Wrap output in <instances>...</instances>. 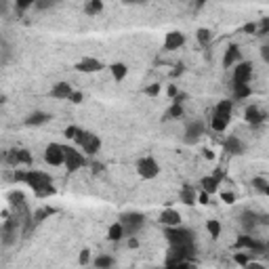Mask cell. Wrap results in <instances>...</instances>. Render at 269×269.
Masks as SVG:
<instances>
[{
	"mask_svg": "<svg viewBox=\"0 0 269 269\" xmlns=\"http://www.w3.org/2000/svg\"><path fill=\"white\" fill-rule=\"evenodd\" d=\"M26 185H30L34 194L40 196V198H46V196H53L55 194V187H53V177L51 174H46L42 170H26Z\"/></svg>",
	"mask_w": 269,
	"mask_h": 269,
	"instance_id": "cell-1",
	"label": "cell"
},
{
	"mask_svg": "<svg viewBox=\"0 0 269 269\" xmlns=\"http://www.w3.org/2000/svg\"><path fill=\"white\" fill-rule=\"evenodd\" d=\"M231 110H233V103L229 99H223L217 103V108L213 112V118H210V126H213L215 133H223L225 128L231 122Z\"/></svg>",
	"mask_w": 269,
	"mask_h": 269,
	"instance_id": "cell-2",
	"label": "cell"
},
{
	"mask_svg": "<svg viewBox=\"0 0 269 269\" xmlns=\"http://www.w3.org/2000/svg\"><path fill=\"white\" fill-rule=\"evenodd\" d=\"M166 229V238L170 246H177V248H194V231L187 229V227H164Z\"/></svg>",
	"mask_w": 269,
	"mask_h": 269,
	"instance_id": "cell-3",
	"label": "cell"
},
{
	"mask_svg": "<svg viewBox=\"0 0 269 269\" xmlns=\"http://www.w3.org/2000/svg\"><path fill=\"white\" fill-rule=\"evenodd\" d=\"M118 221L124 225V231H126V238L131 236H137L139 231L143 229L145 225V215L143 213H137V210H126L118 217Z\"/></svg>",
	"mask_w": 269,
	"mask_h": 269,
	"instance_id": "cell-4",
	"label": "cell"
},
{
	"mask_svg": "<svg viewBox=\"0 0 269 269\" xmlns=\"http://www.w3.org/2000/svg\"><path fill=\"white\" fill-rule=\"evenodd\" d=\"M240 225L244 229V233H252L259 225H269V215L256 213V210H242L240 215Z\"/></svg>",
	"mask_w": 269,
	"mask_h": 269,
	"instance_id": "cell-5",
	"label": "cell"
},
{
	"mask_svg": "<svg viewBox=\"0 0 269 269\" xmlns=\"http://www.w3.org/2000/svg\"><path fill=\"white\" fill-rule=\"evenodd\" d=\"M74 141L78 143V147L82 149L86 156H95L97 151L101 149V139H99L97 135L88 133V131H82V128H80V131H78V135H76V139H74Z\"/></svg>",
	"mask_w": 269,
	"mask_h": 269,
	"instance_id": "cell-6",
	"label": "cell"
},
{
	"mask_svg": "<svg viewBox=\"0 0 269 269\" xmlns=\"http://www.w3.org/2000/svg\"><path fill=\"white\" fill-rule=\"evenodd\" d=\"M135 168H137V174H139L141 179H156L158 174H160V164H158V160H156V158H151V156L139 158Z\"/></svg>",
	"mask_w": 269,
	"mask_h": 269,
	"instance_id": "cell-7",
	"label": "cell"
},
{
	"mask_svg": "<svg viewBox=\"0 0 269 269\" xmlns=\"http://www.w3.org/2000/svg\"><path fill=\"white\" fill-rule=\"evenodd\" d=\"M44 162L51 166H63L65 164V145L49 143L44 147Z\"/></svg>",
	"mask_w": 269,
	"mask_h": 269,
	"instance_id": "cell-8",
	"label": "cell"
},
{
	"mask_svg": "<svg viewBox=\"0 0 269 269\" xmlns=\"http://www.w3.org/2000/svg\"><path fill=\"white\" fill-rule=\"evenodd\" d=\"M231 80L233 84H248L252 80V63L250 61H240L231 67Z\"/></svg>",
	"mask_w": 269,
	"mask_h": 269,
	"instance_id": "cell-9",
	"label": "cell"
},
{
	"mask_svg": "<svg viewBox=\"0 0 269 269\" xmlns=\"http://www.w3.org/2000/svg\"><path fill=\"white\" fill-rule=\"evenodd\" d=\"M15 240H17V221L5 217L3 227H0V242H3L5 248H9L15 244Z\"/></svg>",
	"mask_w": 269,
	"mask_h": 269,
	"instance_id": "cell-10",
	"label": "cell"
},
{
	"mask_svg": "<svg viewBox=\"0 0 269 269\" xmlns=\"http://www.w3.org/2000/svg\"><path fill=\"white\" fill-rule=\"evenodd\" d=\"M86 154H82V151H78L74 147H65V168L67 172H76L78 168H82L86 164Z\"/></svg>",
	"mask_w": 269,
	"mask_h": 269,
	"instance_id": "cell-11",
	"label": "cell"
},
{
	"mask_svg": "<svg viewBox=\"0 0 269 269\" xmlns=\"http://www.w3.org/2000/svg\"><path fill=\"white\" fill-rule=\"evenodd\" d=\"M204 122L202 120H190L185 124V133H183V141L187 145H194L198 143V139H200L204 135Z\"/></svg>",
	"mask_w": 269,
	"mask_h": 269,
	"instance_id": "cell-12",
	"label": "cell"
},
{
	"mask_svg": "<svg viewBox=\"0 0 269 269\" xmlns=\"http://www.w3.org/2000/svg\"><path fill=\"white\" fill-rule=\"evenodd\" d=\"M7 164L15 166V168H19L21 164L30 166L32 164V154H30L28 149H11L9 154H7Z\"/></svg>",
	"mask_w": 269,
	"mask_h": 269,
	"instance_id": "cell-13",
	"label": "cell"
},
{
	"mask_svg": "<svg viewBox=\"0 0 269 269\" xmlns=\"http://www.w3.org/2000/svg\"><path fill=\"white\" fill-rule=\"evenodd\" d=\"M265 118H267V114L259 108V105H248V108L244 110V120H246V124H250V126L263 124Z\"/></svg>",
	"mask_w": 269,
	"mask_h": 269,
	"instance_id": "cell-14",
	"label": "cell"
},
{
	"mask_svg": "<svg viewBox=\"0 0 269 269\" xmlns=\"http://www.w3.org/2000/svg\"><path fill=\"white\" fill-rule=\"evenodd\" d=\"M105 65H103V61H99V59H95V57H84V59H80L78 63H76V69L78 72H84V74H95V72H101Z\"/></svg>",
	"mask_w": 269,
	"mask_h": 269,
	"instance_id": "cell-15",
	"label": "cell"
},
{
	"mask_svg": "<svg viewBox=\"0 0 269 269\" xmlns=\"http://www.w3.org/2000/svg\"><path fill=\"white\" fill-rule=\"evenodd\" d=\"M242 61V51H240V46L238 44H229L227 49H225V55H223V67L225 69H231L236 63Z\"/></svg>",
	"mask_w": 269,
	"mask_h": 269,
	"instance_id": "cell-16",
	"label": "cell"
},
{
	"mask_svg": "<svg viewBox=\"0 0 269 269\" xmlns=\"http://www.w3.org/2000/svg\"><path fill=\"white\" fill-rule=\"evenodd\" d=\"M160 223L164 227H177V225H181V213L174 208H164L160 213Z\"/></svg>",
	"mask_w": 269,
	"mask_h": 269,
	"instance_id": "cell-17",
	"label": "cell"
},
{
	"mask_svg": "<svg viewBox=\"0 0 269 269\" xmlns=\"http://www.w3.org/2000/svg\"><path fill=\"white\" fill-rule=\"evenodd\" d=\"M223 147H225V151H229L231 156H242L244 151H246V145H244V143H242V139L236 137V135H229V137L225 139Z\"/></svg>",
	"mask_w": 269,
	"mask_h": 269,
	"instance_id": "cell-18",
	"label": "cell"
},
{
	"mask_svg": "<svg viewBox=\"0 0 269 269\" xmlns=\"http://www.w3.org/2000/svg\"><path fill=\"white\" fill-rule=\"evenodd\" d=\"M183 44H185V36L181 32L172 30V32L166 34V38H164V49L166 51H177V49H181Z\"/></svg>",
	"mask_w": 269,
	"mask_h": 269,
	"instance_id": "cell-19",
	"label": "cell"
},
{
	"mask_svg": "<svg viewBox=\"0 0 269 269\" xmlns=\"http://www.w3.org/2000/svg\"><path fill=\"white\" fill-rule=\"evenodd\" d=\"M200 185H202V190L206 192V194H217L219 192V185H221V172H215V174H208V177H202V181H200Z\"/></svg>",
	"mask_w": 269,
	"mask_h": 269,
	"instance_id": "cell-20",
	"label": "cell"
},
{
	"mask_svg": "<svg viewBox=\"0 0 269 269\" xmlns=\"http://www.w3.org/2000/svg\"><path fill=\"white\" fill-rule=\"evenodd\" d=\"M53 120V116L49 114V112H32V114H28V118H26V124L28 126H42V124H46V122H51Z\"/></svg>",
	"mask_w": 269,
	"mask_h": 269,
	"instance_id": "cell-21",
	"label": "cell"
},
{
	"mask_svg": "<svg viewBox=\"0 0 269 269\" xmlns=\"http://www.w3.org/2000/svg\"><path fill=\"white\" fill-rule=\"evenodd\" d=\"M74 93V88L69 86L67 82H57V84H53V88H51V97L53 99H69V95Z\"/></svg>",
	"mask_w": 269,
	"mask_h": 269,
	"instance_id": "cell-22",
	"label": "cell"
},
{
	"mask_svg": "<svg viewBox=\"0 0 269 269\" xmlns=\"http://www.w3.org/2000/svg\"><path fill=\"white\" fill-rule=\"evenodd\" d=\"M126 238V231H124V225L120 223V221H116V223H112L108 227V240L110 242H120Z\"/></svg>",
	"mask_w": 269,
	"mask_h": 269,
	"instance_id": "cell-23",
	"label": "cell"
},
{
	"mask_svg": "<svg viewBox=\"0 0 269 269\" xmlns=\"http://www.w3.org/2000/svg\"><path fill=\"white\" fill-rule=\"evenodd\" d=\"M114 265H116V259L108 252H101V254H97L95 259H93V267H97V269H110Z\"/></svg>",
	"mask_w": 269,
	"mask_h": 269,
	"instance_id": "cell-24",
	"label": "cell"
},
{
	"mask_svg": "<svg viewBox=\"0 0 269 269\" xmlns=\"http://www.w3.org/2000/svg\"><path fill=\"white\" fill-rule=\"evenodd\" d=\"M183 114H185L183 103H174V101H172V105L164 112V120H177V118H181Z\"/></svg>",
	"mask_w": 269,
	"mask_h": 269,
	"instance_id": "cell-25",
	"label": "cell"
},
{
	"mask_svg": "<svg viewBox=\"0 0 269 269\" xmlns=\"http://www.w3.org/2000/svg\"><path fill=\"white\" fill-rule=\"evenodd\" d=\"M110 69H112V78L116 80V82H122V80L126 78V74H128V67L124 63H112Z\"/></svg>",
	"mask_w": 269,
	"mask_h": 269,
	"instance_id": "cell-26",
	"label": "cell"
},
{
	"mask_svg": "<svg viewBox=\"0 0 269 269\" xmlns=\"http://www.w3.org/2000/svg\"><path fill=\"white\" fill-rule=\"evenodd\" d=\"M101 11H103V0H88V3L84 5V13L88 17L101 15Z\"/></svg>",
	"mask_w": 269,
	"mask_h": 269,
	"instance_id": "cell-27",
	"label": "cell"
},
{
	"mask_svg": "<svg viewBox=\"0 0 269 269\" xmlns=\"http://www.w3.org/2000/svg\"><path fill=\"white\" fill-rule=\"evenodd\" d=\"M233 95L236 99H248L252 95V88L250 84H233Z\"/></svg>",
	"mask_w": 269,
	"mask_h": 269,
	"instance_id": "cell-28",
	"label": "cell"
},
{
	"mask_svg": "<svg viewBox=\"0 0 269 269\" xmlns=\"http://www.w3.org/2000/svg\"><path fill=\"white\" fill-rule=\"evenodd\" d=\"M179 198H181V202H183V204H187V206H194V204L198 202V196L190 190V187H183L181 194H179Z\"/></svg>",
	"mask_w": 269,
	"mask_h": 269,
	"instance_id": "cell-29",
	"label": "cell"
},
{
	"mask_svg": "<svg viewBox=\"0 0 269 269\" xmlns=\"http://www.w3.org/2000/svg\"><path fill=\"white\" fill-rule=\"evenodd\" d=\"M206 231L210 233V238H219L221 231H223V227H221V223L217 219H208L206 221Z\"/></svg>",
	"mask_w": 269,
	"mask_h": 269,
	"instance_id": "cell-30",
	"label": "cell"
},
{
	"mask_svg": "<svg viewBox=\"0 0 269 269\" xmlns=\"http://www.w3.org/2000/svg\"><path fill=\"white\" fill-rule=\"evenodd\" d=\"M196 38H198V42H200L202 46H208L210 40H213V32H210L208 28H200L196 32Z\"/></svg>",
	"mask_w": 269,
	"mask_h": 269,
	"instance_id": "cell-31",
	"label": "cell"
},
{
	"mask_svg": "<svg viewBox=\"0 0 269 269\" xmlns=\"http://www.w3.org/2000/svg\"><path fill=\"white\" fill-rule=\"evenodd\" d=\"M53 213H55V210L49 208V206H46V208H38L36 213H34V223H42V221H44L46 217H51Z\"/></svg>",
	"mask_w": 269,
	"mask_h": 269,
	"instance_id": "cell-32",
	"label": "cell"
},
{
	"mask_svg": "<svg viewBox=\"0 0 269 269\" xmlns=\"http://www.w3.org/2000/svg\"><path fill=\"white\" fill-rule=\"evenodd\" d=\"M250 183H252L254 190H259V192H265L267 194V190H269V181L265 177H252Z\"/></svg>",
	"mask_w": 269,
	"mask_h": 269,
	"instance_id": "cell-33",
	"label": "cell"
},
{
	"mask_svg": "<svg viewBox=\"0 0 269 269\" xmlns=\"http://www.w3.org/2000/svg\"><path fill=\"white\" fill-rule=\"evenodd\" d=\"M233 261H236V265L248 267V265H250V256H248V254H244V252H236V254H233Z\"/></svg>",
	"mask_w": 269,
	"mask_h": 269,
	"instance_id": "cell-34",
	"label": "cell"
},
{
	"mask_svg": "<svg viewBox=\"0 0 269 269\" xmlns=\"http://www.w3.org/2000/svg\"><path fill=\"white\" fill-rule=\"evenodd\" d=\"M57 5V0H38L36 5H34V9H38V11H46V9H51Z\"/></svg>",
	"mask_w": 269,
	"mask_h": 269,
	"instance_id": "cell-35",
	"label": "cell"
},
{
	"mask_svg": "<svg viewBox=\"0 0 269 269\" xmlns=\"http://www.w3.org/2000/svg\"><path fill=\"white\" fill-rule=\"evenodd\" d=\"M9 59H11V46H9V42L7 40H3V65H7L9 63Z\"/></svg>",
	"mask_w": 269,
	"mask_h": 269,
	"instance_id": "cell-36",
	"label": "cell"
},
{
	"mask_svg": "<svg viewBox=\"0 0 269 269\" xmlns=\"http://www.w3.org/2000/svg\"><path fill=\"white\" fill-rule=\"evenodd\" d=\"M160 88H162V86H160L158 82H154V84H149V86H145V95H147V97H156V95H158V93H160Z\"/></svg>",
	"mask_w": 269,
	"mask_h": 269,
	"instance_id": "cell-37",
	"label": "cell"
},
{
	"mask_svg": "<svg viewBox=\"0 0 269 269\" xmlns=\"http://www.w3.org/2000/svg\"><path fill=\"white\" fill-rule=\"evenodd\" d=\"M259 36H265V34H269V17H263V21L259 23Z\"/></svg>",
	"mask_w": 269,
	"mask_h": 269,
	"instance_id": "cell-38",
	"label": "cell"
},
{
	"mask_svg": "<svg viewBox=\"0 0 269 269\" xmlns=\"http://www.w3.org/2000/svg\"><path fill=\"white\" fill-rule=\"evenodd\" d=\"M78 263H80V265H88V263H93V261H91V250H86V248H84L82 252H80Z\"/></svg>",
	"mask_w": 269,
	"mask_h": 269,
	"instance_id": "cell-39",
	"label": "cell"
},
{
	"mask_svg": "<svg viewBox=\"0 0 269 269\" xmlns=\"http://www.w3.org/2000/svg\"><path fill=\"white\" fill-rule=\"evenodd\" d=\"M242 32H244V34H256V32H259V23L250 21V23H246V26L242 28Z\"/></svg>",
	"mask_w": 269,
	"mask_h": 269,
	"instance_id": "cell-40",
	"label": "cell"
},
{
	"mask_svg": "<svg viewBox=\"0 0 269 269\" xmlns=\"http://www.w3.org/2000/svg\"><path fill=\"white\" fill-rule=\"evenodd\" d=\"M221 200H223L225 204H233V202H236V194H233V192H223V194H221Z\"/></svg>",
	"mask_w": 269,
	"mask_h": 269,
	"instance_id": "cell-41",
	"label": "cell"
},
{
	"mask_svg": "<svg viewBox=\"0 0 269 269\" xmlns=\"http://www.w3.org/2000/svg\"><path fill=\"white\" fill-rule=\"evenodd\" d=\"M67 101H72V103H82L84 101V93H80V91H74L72 95H69Z\"/></svg>",
	"mask_w": 269,
	"mask_h": 269,
	"instance_id": "cell-42",
	"label": "cell"
},
{
	"mask_svg": "<svg viewBox=\"0 0 269 269\" xmlns=\"http://www.w3.org/2000/svg\"><path fill=\"white\" fill-rule=\"evenodd\" d=\"M15 3H17L19 9H28V7H34V5H36L38 0H15Z\"/></svg>",
	"mask_w": 269,
	"mask_h": 269,
	"instance_id": "cell-43",
	"label": "cell"
},
{
	"mask_svg": "<svg viewBox=\"0 0 269 269\" xmlns=\"http://www.w3.org/2000/svg\"><path fill=\"white\" fill-rule=\"evenodd\" d=\"M78 131H80L78 126H67V128H65V137H67V139H76Z\"/></svg>",
	"mask_w": 269,
	"mask_h": 269,
	"instance_id": "cell-44",
	"label": "cell"
},
{
	"mask_svg": "<svg viewBox=\"0 0 269 269\" xmlns=\"http://www.w3.org/2000/svg\"><path fill=\"white\" fill-rule=\"evenodd\" d=\"M126 7H141V5H147L149 0H122Z\"/></svg>",
	"mask_w": 269,
	"mask_h": 269,
	"instance_id": "cell-45",
	"label": "cell"
},
{
	"mask_svg": "<svg viewBox=\"0 0 269 269\" xmlns=\"http://www.w3.org/2000/svg\"><path fill=\"white\" fill-rule=\"evenodd\" d=\"M261 59L269 65V44H263V46H261Z\"/></svg>",
	"mask_w": 269,
	"mask_h": 269,
	"instance_id": "cell-46",
	"label": "cell"
},
{
	"mask_svg": "<svg viewBox=\"0 0 269 269\" xmlns=\"http://www.w3.org/2000/svg\"><path fill=\"white\" fill-rule=\"evenodd\" d=\"M166 95H168L170 99H174V97L179 95V88L174 86V84H168V86H166Z\"/></svg>",
	"mask_w": 269,
	"mask_h": 269,
	"instance_id": "cell-47",
	"label": "cell"
},
{
	"mask_svg": "<svg viewBox=\"0 0 269 269\" xmlns=\"http://www.w3.org/2000/svg\"><path fill=\"white\" fill-rule=\"evenodd\" d=\"M208 198H210V194H206V192L202 190L200 194H198V202H200V204H208Z\"/></svg>",
	"mask_w": 269,
	"mask_h": 269,
	"instance_id": "cell-48",
	"label": "cell"
},
{
	"mask_svg": "<svg viewBox=\"0 0 269 269\" xmlns=\"http://www.w3.org/2000/svg\"><path fill=\"white\" fill-rule=\"evenodd\" d=\"M172 101H174V103H183V101H187V93H179V95L174 97Z\"/></svg>",
	"mask_w": 269,
	"mask_h": 269,
	"instance_id": "cell-49",
	"label": "cell"
},
{
	"mask_svg": "<svg viewBox=\"0 0 269 269\" xmlns=\"http://www.w3.org/2000/svg\"><path fill=\"white\" fill-rule=\"evenodd\" d=\"M137 246H139V240L135 236H131L128 238V248H137Z\"/></svg>",
	"mask_w": 269,
	"mask_h": 269,
	"instance_id": "cell-50",
	"label": "cell"
},
{
	"mask_svg": "<svg viewBox=\"0 0 269 269\" xmlns=\"http://www.w3.org/2000/svg\"><path fill=\"white\" fill-rule=\"evenodd\" d=\"M202 151H204V158H206V160H215L213 149H208V147H206V149H202Z\"/></svg>",
	"mask_w": 269,
	"mask_h": 269,
	"instance_id": "cell-51",
	"label": "cell"
},
{
	"mask_svg": "<svg viewBox=\"0 0 269 269\" xmlns=\"http://www.w3.org/2000/svg\"><path fill=\"white\" fill-rule=\"evenodd\" d=\"M206 3H208V0H196V9H202Z\"/></svg>",
	"mask_w": 269,
	"mask_h": 269,
	"instance_id": "cell-52",
	"label": "cell"
},
{
	"mask_svg": "<svg viewBox=\"0 0 269 269\" xmlns=\"http://www.w3.org/2000/svg\"><path fill=\"white\" fill-rule=\"evenodd\" d=\"M267 250H269V240H267Z\"/></svg>",
	"mask_w": 269,
	"mask_h": 269,
	"instance_id": "cell-53",
	"label": "cell"
},
{
	"mask_svg": "<svg viewBox=\"0 0 269 269\" xmlns=\"http://www.w3.org/2000/svg\"><path fill=\"white\" fill-rule=\"evenodd\" d=\"M267 194H269V190H267Z\"/></svg>",
	"mask_w": 269,
	"mask_h": 269,
	"instance_id": "cell-54",
	"label": "cell"
}]
</instances>
